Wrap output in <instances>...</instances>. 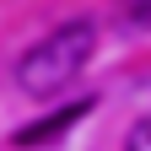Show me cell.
Masks as SVG:
<instances>
[{"instance_id": "cell-1", "label": "cell", "mask_w": 151, "mask_h": 151, "mask_svg": "<svg viewBox=\"0 0 151 151\" xmlns=\"http://www.w3.org/2000/svg\"><path fill=\"white\" fill-rule=\"evenodd\" d=\"M92 49H97V22L76 16V22H65L60 32L38 38L22 60H16V86H22L27 97H54L60 86H70L76 76L86 70Z\"/></svg>"}, {"instance_id": "cell-2", "label": "cell", "mask_w": 151, "mask_h": 151, "mask_svg": "<svg viewBox=\"0 0 151 151\" xmlns=\"http://www.w3.org/2000/svg\"><path fill=\"white\" fill-rule=\"evenodd\" d=\"M86 108H92V103H70V108H60V113H54V119H38L32 129H22V135H16V146H38V140H54V135H65V124H76Z\"/></svg>"}, {"instance_id": "cell-3", "label": "cell", "mask_w": 151, "mask_h": 151, "mask_svg": "<svg viewBox=\"0 0 151 151\" xmlns=\"http://www.w3.org/2000/svg\"><path fill=\"white\" fill-rule=\"evenodd\" d=\"M119 16L129 32H151V0H119Z\"/></svg>"}, {"instance_id": "cell-4", "label": "cell", "mask_w": 151, "mask_h": 151, "mask_svg": "<svg viewBox=\"0 0 151 151\" xmlns=\"http://www.w3.org/2000/svg\"><path fill=\"white\" fill-rule=\"evenodd\" d=\"M124 151H151V119H135V124H129Z\"/></svg>"}]
</instances>
